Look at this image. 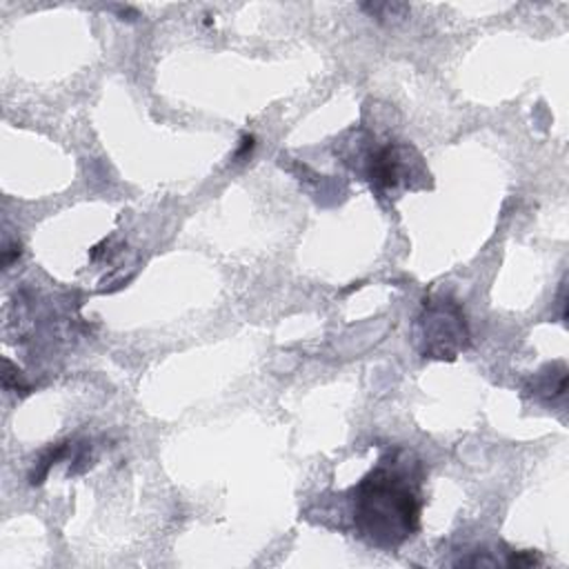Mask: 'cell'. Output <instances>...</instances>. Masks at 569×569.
<instances>
[{"label":"cell","instance_id":"1","mask_svg":"<svg viewBox=\"0 0 569 569\" xmlns=\"http://www.w3.org/2000/svg\"><path fill=\"white\" fill-rule=\"evenodd\" d=\"M420 476V462L411 453L393 451L351 489L353 525L369 545L391 549L416 533Z\"/></svg>","mask_w":569,"mask_h":569},{"label":"cell","instance_id":"2","mask_svg":"<svg viewBox=\"0 0 569 569\" xmlns=\"http://www.w3.org/2000/svg\"><path fill=\"white\" fill-rule=\"evenodd\" d=\"M422 325V353L429 358H453L467 345V327L465 316L456 300H425V313L420 318Z\"/></svg>","mask_w":569,"mask_h":569},{"label":"cell","instance_id":"3","mask_svg":"<svg viewBox=\"0 0 569 569\" xmlns=\"http://www.w3.org/2000/svg\"><path fill=\"white\" fill-rule=\"evenodd\" d=\"M369 180L378 189H393L402 180V158L396 147H382L376 151L369 164Z\"/></svg>","mask_w":569,"mask_h":569}]
</instances>
